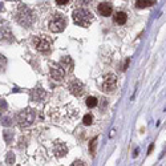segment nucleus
I'll list each match as a JSON object with an SVG mask.
<instances>
[{
	"instance_id": "12",
	"label": "nucleus",
	"mask_w": 166,
	"mask_h": 166,
	"mask_svg": "<svg viewBox=\"0 0 166 166\" xmlns=\"http://www.w3.org/2000/svg\"><path fill=\"white\" fill-rule=\"evenodd\" d=\"M113 19H114V23H117L118 26H122V24L126 23V20H128V15L125 13L124 11H117V12L114 13Z\"/></svg>"
},
{
	"instance_id": "18",
	"label": "nucleus",
	"mask_w": 166,
	"mask_h": 166,
	"mask_svg": "<svg viewBox=\"0 0 166 166\" xmlns=\"http://www.w3.org/2000/svg\"><path fill=\"white\" fill-rule=\"evenodd\" d=\"M92 122H93V116L92 114H85L84 118H83V124L89 126V125H92Z\"/></svg>"
},
{
	"instance_id": "1",
	"label": "nucleus",
	"mask_w": 166,
	"mask_h": 166,
	"mask_svg": "<svg viewBox=\"0 0 166 166\" xmlns=\"http://www.w3.org/2000/svg\"><path fill=\"white\" fill-rule=\"evenodd\" d=\"M73 21L80 27H89L90 23L93 21V15L87 8H77L72 13Z\"/></svg>"
},
{
	"instance_id": "13",
	"label": "nucleus",
	"mask_w": 166,
	"mask_h": 166,
	"mask_svg": "<svg viewBox=\"0 0 166 166\" xmlns=\"http://www.w3.org/2000/svg\"><path fill=\"white\" fill-rule=\"evenodd\" d=\"M157 3L155 0H137L135 2V7L137 8H148V7H152Z\"/></svg>"
},
{
	"instance_id": "22",
	"label": "nucleus",
	"mask_w": 166,
	"mask_h": 166,
	"mask_svg": "<svg viewBox=\"0 0 166 166\" xmlns=\"http://www.w3.org/2000/svg\"><path fill=\"white\" fill-rule=\"evenodd\" d=\"M56 3L59 4V6H65V4L69 3V0H56Z\"/></svg>"
},
{
	"instance_id": "24",
	"label": "nucleus",
	"mask_w": 166,
	"mask_h": 166,
	"mask_svg": "<svg viewBox=\"0 0 166 166\" xmlns=\"http://www.w3.org/2000/svg\"><path fill=\"white\" fill-rule=\"evenodd\" d=\"M72 165H73V166H77V165H78V166H83V165H85V164L83 162V161H74Z\"/></svg>"
},
{
	"instance_id": "27",
	"label": "nucleus",
	"mask_w": 166,
	"mask_h": 166,
	"mask_svg": "<svg viewBox=\"0 0 166 166\" xmlns=\"http://www.w3.org/2000/svg\"><path fill=\"white\" fill-rule=\"evenodd\" d=\"M154 149V145L152 144V145H150V146H149V149H148V154H150V153H152V150Z\"/></svg>"
},
{
	"instance_id": "5",
	"label": "nucleus",
	"mask_w": 166,
	"mask_h": 166,
	"mask_svg": "<svg viewBox=\"0 0 166 166\" xmlns=\"http://www.w3.org/2000/svg\"><path fill=\"white\" fill-rule=\"evenodd\" d=\"M33 45H35V48L41 53H48L51 51V41L45 36H35Z\"/></svg>"
},
{
	"instance_id": "25",
	"label": "nucleus",
	"mask_w": 166,
	"mask_h": 166,
	"mask_svg": "<svg viewBox=\"0 0 166 166\" xmlns=\"http://www.w3.org/2000/svg\"><path fill=\"white\" fill-rule=\"evenodd\" d=\"M78 2L81 3V4H89L90 2H92V0H78Z\"/></svg>"
},
{
	"instance_id": "6",
	"label": "nucleus",
	"mask_w": 166,
	"mask_h": 166,
	"mask_svg": "<svg viewBox=\"0 0 166 166\" xmlns=\"http://www.w3.org/2000/svg\"><path fill=\"white\" fill-rule=\"evenodd\" d=\"M101 87H102L104 92H107V93L113 92V90L116 89V87H117V76L113 74V73H108L102 80Z\"/></svg>"
},
{
	"instance_id": "26",
	"label": "nucleus",
	"mask_w": 166,
	"mask_h": 166,
	"mask_svg": "<svg viewBox=\"0 0 166 166\" xmlns=\"http://www.w3.org/2000/svg\"><path fill=\"white\" fill-rule=\"evenodd\" d=\"M129 61H130V59H128L126 61H125V65H124V70H126V68H128V65H129Z\"/></svg>"
},
{
	"instance_id": "10",
	"label": "nucleus",
	"mask_w": 166,
	"mask_h": 166,
	"mask_svg": "<svg viewBox=\"0 0 166 166\" xmlns=\"http://www.w3.org/2000/svg\"><path fill=\"white\" fill-rule=\"evenodd\" d=\"M47 97H48V93L45 92L44 89H35L32 92V94H31V98L33 100V101H37V102L44 101Z\"/></svg>"
},
{
	"instance_id": "8",
	"label": "nucleus",
	"mask_w": 166,
	"mask_h": 166,
	"mask_svg": "<svg viewBox=\"0 0 166 166\" xmlns=\"http://www.w3.org/2000/svg\"><path fill=\"white\" fill-rule=\"evenodd\" d=\"M69 90H70V93H72L73 96L80 97V96H83V94H84L85 87H84V84L80 81V80H73V81L69 84Z\"/></svg>"
},
{
	"instance_id": "7",
	"label": "nucleus",
	"mask_w": 166,
	"mask_h": 166,
	"mask_svg": "<svg viewBox=\"0 0 166 166\" xmlns=\"http://www.w3.org/2000/svg\"><path fill=\"white\" fill-rule=\"evenodd\" d=\"M49 72H51V76L53 80H56V81H60V80H63L64 76H65V68L60 64H52L51 65V69H49Z\"/></svg>"
},
{
	"instance_id": "4",
	"label": "nucleus",
	"mask_w": 166,
	"mask_h": 166,
	"mask_svg": "<svg viewBox=\"0 0 166 166\" xmlns=\"http://www.w3.org/2000/svg\"><path fill=\"white\" fill-rule=\"evenodd\" d=\"M35 118H36V112H35V109L27 108L17 114V124L21 128H27L29 125L33 124Z\"/></svg>"
},
{
	"instance_id": "19",
	"label": "nucleus",
	"mask_w": 166,
	"mask_h": 166,
	"mask_svg": "<svg viewBox=\"0 0 166 166\" xmlns=\"http://www.w3.org/2000/svg\"><path fill=\"white\" fill-rule=\"evenodd\" d=\"M96 145H97V137H94L92 141H90V145H89V150L93 155H94V153H96Z\"/></svg>"
},
{
	"instance_id": "17",
	"label": "nucleus",
	"mask_w": 166,
	"mask_h": 166,
	"mask_svg": "<svg viewBox=\"0 0 166 166\" xmlns=\"http://www.w3.org/2000/svg\"><path fill=\"white\" fill-rule=\"evenodd\" d=\"M4 135V140H6V142H11V141L13 140V132H11V130H6V132L3 133Z\"/></svg>"
},
{
	"instance_id": "16",
	"label": "nucleus",
	"mask_w": 166,
	"mask_h": 166,
	"mask_svg": "<svg viewBox=\"0 0 166 166\" xmlns=\"http://www.w3.org/2000/svg\"><path fill=\"white\" fill-rule=\"evenodd\" d=\"M85 104H87L88 108H96L97 104H98V100L96 97H93V96H89L87 98V101H85Z\"/></svg>"
},
{
	"instance_id": "21",
	"label": "nucleus",
	"mask_w": 166,
	"mask_h": 166,
	"mask_svg": "<svg viewBox=\"0 0 166 166\" xmlns=\"http://www.w3.org/2000/svg\"><path fill=\"white\" fill-rule=\"evenodd\" d=\"M11 124H12V121H11V118H9V117H3L2 118V125H3V126H11Z\"/></svg>"
},
{
	"instance_id": "20",
	"label": "nucleus",
	"mask_w": 166,
	"mask_h": 166,
	"mask_svg": "<svg viewBox=\"0 0 166 166\" xmlns=\"http://www.w3.org/2000/svg\"><path fill=\"white\" fill-rule=\"evenodd\" d=\"M6 164H7V165H13V164H15V155H13V153L9 152V153L7 154V157H6Z\"/></svg>"
},
{
	"instance_id": "28",
	"label": "nucleus",
	"mask_w": 166,
	"mask_h": 166,
	"mask_svg": "<svg viewBox=\"0 0 166 166\" xmlns=\"http://www.w3.org/2000/svg\"><path fill=\"white\" fill-rule=\"evenodd\" d=\"M9 2H12V0H9Z\"/></svg>"
},
{
	"instance_id": "15",
	"label": "nucleus",
	"mask_w": 166,
	"mask_h": 166,
	"mask_svg": "<svg viewBox=\"0 0 166 166\" xmlns=\"http://www.w3.org/2000/svg\"><path fill=\"white\" fill-rule=\"evenodd\" d=\"M2 39L3 40H7V41H12V40H13L11 31H9L8 28H6V27L2 28Z\"/></svg>"
},
{
	"instance_id": "23",
	"label": "nucleus",
	"mask_w": 166,
	"mask_h": 166,
	"mask_svg": "<svg viewBox=\"0 0 166 166\" xmlns=\"http://www.w3.org/2000/svg\"><path fill=\"white\" fill-rule=\"evenodd\" d=\"M2 110H7V102H6V100H2Z\"/></svg>"
},
{
	"instance_id": "2",
	"label": "nucleus",
	"mask_w": 166,
	"mask_h": 166,
	"mask_svg": "<svg viewBox=\"0 0 166 166\" xmlns=\"http://www.w3.org/2000/svg\"><path fill=\"white\" fill-rule=\"evenodd\" d=\"M35 20H36V17H35L33 12L27 6H20L19 7L17 12H16V21L20 24V26L28 28L35 23Z\"/></svg>"
},
{
	"instance_id": "9",
	"label": "nucleus",
	"mask_w": 166,
	"mask_h": 166,
	"mask_svg": "<svg viewBox=\"0 0 166 166\" xmlns=\"http://www.w3.org/2000/svg\"><path fill=\"white\" fill-rule=\"evenodd\" d=\"M97 11H98V13L101 15V16L108 17V16H110V15H112L113 7H112V4H109V3H101V4H98Z\"/></svg>"
},
{
	"instance_id": "3",
	"label": "nucleus",
	"mask_w": 166,
	"mask_h": 166,
	"mask_svg": "<svg viewBox=\"0 0 166 166\" xmlns=\"http://www.w3.org/2000/svg\"><path fill=\"white\" fill-rule=\"evenodd\" d=\"M48 27H49V29H51L52 32H55V33L63 32L64 29H65V27H67V17H65L63 13L56 12L51 19H49Z\"/></svg>"
},
{
	"instance_id": "14",
	"label": "nucleus",
	"mask_w": 166,
	"mask_h": 166,
	"mask_svg": "<svg viewBox=\"0 0 166 166\" xmlns=\"http://www.w3.org/2000/svg\"><path fill=\"white\" fill-rule=\"evenodd\" d=\"M61 65L65 68V70L68 69V72H72V70H73V61H72V59H70L69 56L63 57V60H61Z\"/></svg>"
},
{
	"instance_id": "11",
	"label": "nucleus",
	"mask_w": 166,
	"mask_h": 166,
	"mask_svg": "<svg viewBox=\"0 0 166 166\" xmlns=\"http://www.w3.org/2000/svg\"><path fill=\"white\" fill-rule=\"evenodd\" d=\"M53 153L56 157H64V155L68 153V148L65 146L64 142H56L55 144V148H53Z\"/></svg>"
}]
</instances>
